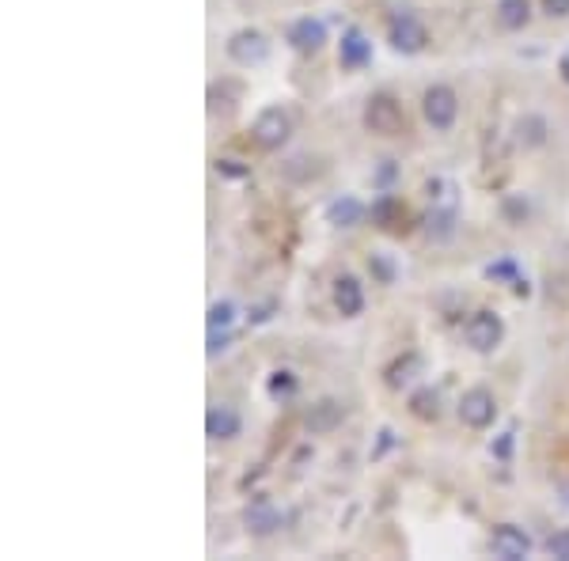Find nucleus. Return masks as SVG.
<instances>
[{
	"instance_id": "nucleus-1",
	"label": "nucleus",
	"mask_w": 569,
	"mask_h": 561,
	"mask_svg": "<svg viewBox=\"0 0 569 561\" xmlns=\"http://www.w3.org/2000/svg\"><path fill=\"white\" fill-rule=\"evenodd\" d=\"M365 130L369 133H376V137H399V133H406V114H403V107H399V99H392V95H369V103H365Z\"/></svg>"
},
{
	"instance_id": "nucleus-2",
	"label": "nucleus",
	"mask_w": 569,
	"mask_h": 561,
	"mask_svg": "<svg viewBox=\"0 0 569 561\" xmlns=\"http://www.w3.org/2000/svg\"><path fill=\"white\" fill-rule=\"evenodd\" d=\"M463 338H467V345L475 353H494L501 345V338H505V319L498 312L482 308V312H475L467 319V326H463Z\"/></svg>"
},
{
	"instance_id": "nucleus-3",
	"label": "nucleus",
	"mask_w": 569,
	"mask_h": 561,
	"mask_svg": "<svg viewBox=\"0 0 569 561\" xmlns=\"http://www.w3.org/2000/svg\"><path fill=\"white\" fill-rule=\"evenodd\" d=\"M422 114L433 130H452L456 118H459V95L448 84H433L422 95Z\"/></svg>"
},
{
	"instance_id": "nucleus-4",
	"label": "nucleus",
	"mask_w": 569,
	"mask_h": 561,
	"mask_svg": "<svg viewBox=\"0 0 569 561\" xmlns=\"http://www.w3.org/2000/svg\"><path fill=\"white\" fill-rule=\"evenodd\" d=\"M251 137H254V144H258V148L277 152L284 141L293 137V118L284 114L281 107H266L263 114L254 118V125H251Z\"/></svg>"
},
{
	"instance_id": "nucleus-5",
	"label": "nucleus",
	"mask_w": 569,
	"mask_h": 561,
	"mask_svg": "<svg viewBox=\"0 0 569 561\" xmlns=\"http://www.w3.org/2000/svg\"><path fill=\"white\" fill-rule=\"evenodd\" d=\"M387 42H392L399 54H422L425 42H429V31L422 27V19L413 16V12H399V16H392Z\"/></svg>"
},
{
	"instance_id": "nucleus-6",
	"label": "nucleus",
	"mask_w": 569,
	"mask_h": 561,
	"mask_svg": "<svg viewBox=\"0 0 569 561\" xmlns=\"http://www.w3.org/2000/svg\"><path fill=\"white\" fill-rule=\"evenodd\" d=\"M498 418V398L494 391H486V387H471V391H463L459 398V421L467 425V429H489Z\"/></svg>"
},
{
	"instance_id": "nucleus-7",
	"label": "nucleus",
	"mask_w": 569,
	"mask_h": 561,
	"mask_svg": "<svg viewBox=\"0 0 569 561\" xmlns=\"http://www.w3.org/2000/svg\"><path fill=\"white\" fill-rule=\"evenodd\" d=\"M224 49H228V58L236 61V65L251 69V65H263V61H266V54H270V42H266V35H263V31L243 27V31H236V35H228Z\"/></svg>"
},
{
	"instance_id": "nucleus-8",
	"label": "nucleus",
	"mask_w": 569,
	"mask_h": 561,
	"mask_svg": "<svg viewBox=\"0 0 569 561\" xmlns=\"http://www.w3.org/2000/svg\"><path fill=\"white\" fill-rule=\"evenodd\" d=\"M489 554L501 561H524L531 554V535L516 524H501L494 535H489Z\"/></svg>"
},
{
	"instance_id": "nucleus-9",
	"label": "nucleus",
	"mask_w": 569,
	"mask_h": 561,
	"mask_svg": "<svg viewBox=\"0 0 569 561\" xmlns=\"http://www.w3.org/2000/svg\"><path fill=\"white\" fill-rule=\"evenodd\" d=\"M243 527L251 535H258V539H266V535H274V531L284 527V513H281L274 501H254V504L243 508Z\"/></svg>"
},
{
	"instance_id": "nucleus-10",
	"label": "nucleus",
	"mask_w": 569,
	"mask_h": 561,
	"mask_svg": "<svg viewBox=\"0 0 569 561\" xmlns=\"http://www.w3.org/2000/svg\"><path fill=\"white\" fill-rule=\"evenodd\" d=\"M284 38H289V46L296 49V54H319L323 42H327V23H323V19H312V16H304V19L293 23Z\"/></svg>"
},
{
	"instance_id": "nucleus-11",
	"label": "nucleus",
	"mask_w": 569,
	"mask_h": 561,
	"mask_svg": "<svg viewBox=\"0 0 569 561\" xmlns=\"http://www.w3.org/2000/svg\"><path fill=\"white\" fill-rule=\"evenodd\" d=\"M240 429H243V421L236 414V406H224V402L209 406V414H205V437L209 440H236Z\"/></svg>"
},
{
	"instance_id": "nucleus-12",
	"label": "nucleus",
	"mask_w": 569,
	"mask_h": 561,
	"mask_svg": "<svg viewBox=\"0 0 569 561\" xmlns=\"http://www.w3.org/2000/svg\"><path fill=\"white\" fill-rule=\"evenodd\" d=\"M338 61L346 69H365L372 61V42L360 27H346L342 31V42H338Z\"/></svg>"
},
{
	"instance_id": "nucleus-13",
	"label": "nucleus",
	"mask_w": 569,
	"mask_h": 561,
	"mask_svg": "<svg viewBox=\"0 0 569 561\" xmlns=\"http://www.w3.org/2000/svg\"><path fill=\"white\" fill-rule=\"evenodd\" d=\"M334 308H338V315H346V319H357L365 312V289H360V280L353 273H342L334 280Z\"/></svg>"
},
{
	"instance_id": "nucleus-14",
	"label": "nucleus",
	"mask_w": 569,
	"mask_h": 561,
	"mask_svg": "<svg viewBox=\"0 0 569 561\" xmlns=\"http://www.w3.org/2000/svg\"><path fill=\"white\" fill-rule=\"evenodd\" d=\"M360 220H365V206H360L353 194L334 197L327 206V224H334V228H357Z\"/></svg>"
},
{
	"instance_id": "nucleus-15",
	"label": "nucleus",
	"mask_w": 569,
	"mask_h": 561,
	"mask_svg": "<svg viewBox=\"0 0 569 561\" xmlns=\"http://www.w3.org/2000/svg\"><path fill=\"white\" fill-rule=\"evenodd\" d=\"M498 23L505 31H524L531 23V0H498Z\"/></svg>"
},
{
	"instance_id": "nucleus-16",
	"label": "nucleus",
	"mask_w": 569,
	"mask_h": 561,
	"mask_svg": "<svg viewBox=\"0 0 569 561\" xmlns=\"http://www.w3.org/2000/svg\"><path fill=\"white\" fill-rule=\"evenodd\" d=\"M456 220H459L456 206H433V213H429V239H436V243L452 239L456 236Z\"/></svg>"
},
{
	"instance_id": "nucleus-17",
	"label": "nucleus",
	"mask_w": 569,
	"mask_h": 561,
	"mask_svg": "<svg viewBox=\"0 0 569 561\" xmlns=\"http://www.w3.org/2000/svg\"><path fill=\"white\" fill-rule=\"evenodd\" d=\"M410 414L418 421H436L441 418V395H436L433 387H422L410 395Z\"/></svg>"
},
{
	"instance_id": "nucleus-18",
	"label": "nucleus",
	"mask_w": 569,
	"mask_h": 561,
	"mask_svg": "<svg viewBox=\"0 0 569 561\" xmlns=\"http://www.w3.org/2000/svg\"><path fill=\"white\" fill-rule=\"evenodd\" d=\"M516 141H521L524 148H539L542 141H547V122H542L539 114H524L521 122H516Z\"/></svg>"
},
{
	"instance_id": "nucleus-19",
	"label": "nucleus",
	"mask_w": 569,
	"mask_h": 561,
	"mask_svg": "<svg viewBox=\"0 0 569 561\" xmlns=\"http://www.w3.org/2000/svg\"><path fill=\"white\" fill-rule=\"evenodd\" d=\"M418 372H422V361H418L413 353H406L403 361H395L392 368H387V387H395V391H399V387H406Z\"/></svg>"
},
{
	"instance_id": "nucleus-20",
	"label": "nucleus",
	"mask_w": 569,
	"mask_h": 561,
	"mask_svg": "<svg viewBox=\"0 0 569 561\" xmlns=\"http://www.w3.org/2000/svg\"><path fill=\"white\" fill-rule=\"evenodd\" d=\"M486 277H494V280H512L516 296H528V292H531V289H528V280L521 277V270H516V262H509V259H501V262H494V266H486Z\"/></svg>"
},
{
	"instance_id": "nucleus-21",
	"label": "nucleus",
	"mask_w": 569,
	"mask_h": 561,
	"mask_svg": "<svg viewBox=\"0 0 569 561\" xmlns=\"http://www.w3.org/2000/svg\"><path fill=\"white\" fill-rule=\"evenodd\" d=\"M296 395V376L289 372V368H281V372H274L270 376V398H293Z\"/></svg>"
},
{
	"instance_id": "nucleus-22",
	"label": "nucleus",
	"mask_w": 569,
	"mask_h": 561,
	"mask_svg": "<svg viewBox=\"0 0 569 561\" xmlns=\"http://www.w3.org/2000/svg\"><path fill=\"white\" fill-rule=\"evenodd\" d=\"M231 323H236V303L217 300L209 308V330H231Z\"/></svg>"
},
{
	"instance_id": "nucleus-23",
	"label": "nucleus",
	"mask_w": 569,
	"mask_h": 561,
	"mask_svg": "<svg viewBox=\"0 0 569 561\" xmlns=\"http://www.w3.org/2000/svg\"><path fill=\"white\" fill-rule=\"evenodd\" d=\"M334 421H342V406L338 402H319L316 406V418L307 414V425H312V429H330Z\"/></svg>"
},
{
	"instance_id": "nucleus-24",
	"label": "nucleus",
	"mask_w": 569,
	"mask_h": 561,
	"mask_svg": "<svg viewBox=\"0 0 569 561\" xmlns=\"http://www.w3.org/2000/svg\"><path fill=\"white\" fill-rule=\"evenodd\" d=\"M372 217L380 220V228H399L395 220H403V206H399V201H392V197H383L380 206L372 209Z\"/></svg>"
},
{
	"instance_id": "nucleus-25",
	"label": "nucleus",
	"mask_w": 569,
	"mask_h": 561,
	"mask_svg": "<svg viewBox=\"0 0 569 561\" xmlns=\"http://www.w3.org/2000/svg\"><path fill=\"white\" fill-rule=\"evenodd\" d=\"M547 554L558 557V561H569V527H562V531L551 535V539H547Z\"/></svg>"
},
{
	"instance_id": "nucleus-26",
	"label": "nucleus",
	"mask_w": 569,
	"mask_h": 561,
	"mask_svg": "<svg viewBox=\"0 0 569 561\" xmlns=\"http://www.w3.org/2000/svg\"><path fill=\"white\" fill-rule=\"evenodd\" d=\"M505 213H509L512 224H524V217H528V201H524V197H509V201H505Z\"/></svg>"
},
{
	"instance_id": "nucleus-27",
	"label": "nucleus",
	"mask_w": 569,
	"mask_h": 561,
	"mask_svg": "<svg viewBox=\"0 0 569 561\" xmlns=\"http://www.w3.org/2000/svg\"><path fill=\"white\" fill-rule=\"evenodd\" d=\"M542 12L551 19H565L569 16V0H542Z\"/></svg>"
},
{
	"instance_id": "nucleus-28",
	"label": "nucleus",
	"mask_w": 569,
	"mask_h": 561,
	"mask_svg": "<svg viewBox=\"0 0 569 561\" xmlns=\"http://www.w3.org/2000/svg\"><path fill=\"white\" fill-rule=\"evenodd\" d=\"M217 171L228 175V178H243L247 167H240V160H217Z\"/></svg>"
},
{
	"instance_id": "nucleus-29",
	"label": "nucleus",
	"mask_w": 569,
	"mask_h": 561,
	"mask_svg": "<svg viewBox=\"0 0 569 561\" xmlns=\"http://www.w3.org/2000/svg\"><path fill=\"white\" fill-rule=\"evenodd\" d=\"M231 342V334H228V330H209V356H217L224 345Z\"/></svg>"
},
{
	"instance_id": "nucleus-30",
	"label": "nucleus",
	"mask_w": 569,
	"mask_h": 561,
	"mask_svg": "<svg viewBox=\"0 0 569 561\" xmlns=\"http://www.w3.org/2000/svg\"><path fill=\"white\" fill-rule=\"evenodd\" d=\"M489 451H498L501 459L512 451V432H501V437H498V444H489Z\"/></svg>"
},
{
	"instance_id": "nucleus-31",
	"label": "nucleus",
	"mask_w": 569,
	"mask_h": 561,
	"mask_svg": "<svg viewBox=\"0 0 569 561\" xmlns=\"http://www.w3.org/2000/svg\"><path fill=\"white\" fill-rule=\"evenodd\" d=\"M558 72H562V80L569 84V54H562V61H558Z\"/></svg>"
},
{
	"instance_id": "nucleus-32",
	"label": "nucleus",
	"mask_w": 569,
	"mask_h": 561,
	"mask_svg": "<svg viewBox=\"0 0 569 561\" xmlns=\"http://www.w3.org/2000/svg\"><path fill=\"white\" fill-rule=\"evenodd\" d=\"M562 504H569V482H565V486H562Z\"/></svg>"
}]
</instances>
